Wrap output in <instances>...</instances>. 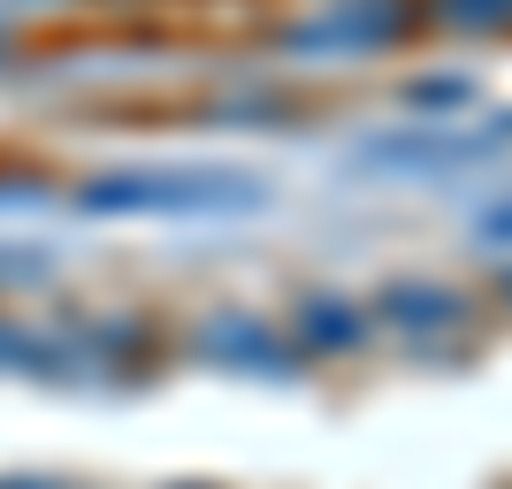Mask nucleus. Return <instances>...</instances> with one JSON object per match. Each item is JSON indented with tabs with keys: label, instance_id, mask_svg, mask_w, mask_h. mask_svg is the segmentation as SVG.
<instances>
[{
	"label": "nucleus",
	"instance_id": "f257e3e1",
	"mask_svg": "<svg viewBox=\"0 0 512 489\" xmlns=\"http://www.w3.org/2000/svg\"><path fill=\"white\" fill-rule=\"evenodd\" d=\"M268 207L253 176H107L85 184V214H253Z\"/></svg>",
	"mask_w": 512,
	"mask_h": 489
},
{
	"label": "nucleus",
	"instance_id": "f03ea898",
	"mask_svg": "<svg viewBox=\"0 0 512 489\" xmlns=\"http://www.w3.org/2000/svg\"><path fill=\"white\" fill-rule=\"evenodd\" d=\"M406 23H413L406 0H344L321 23L291 31V54H375V46L406 39Z\"/></svg>",
	"mask_w": 512,
	"mask_h": 489
},
{
	"label": "nucleus",
	"instance_id": "7ed1b4c3",
	"mask_svg": "<svg viewBox=\"0 0 512 489\" xmlns=\"http://www.w3.org/2000/svg\"><path fill=\"white\" fill-rule=\"evenodd\" d=\"M199 352H207L214 367H237V375H299V352L260 314H245V306H222V314L199 329Z\"/></svg>",
	"mask_w": 512,
	"mask_h": 489
},
{
	"label": "nucleus",
	"instance_id": "20e7f679",
	"mask_svg": "<svg viewBox=\"0 0 512 489\" xmlns=\"http://www.w3.org/2000/svg\"><path fill=\"white\" fill-rule=\"evenodd\" d=\"M497 138H459V130H390L367 146L375 169H451V161H482Z\"/></svg>",
	"mask_w": 512,
	"mask_h": 489
},
{
	"label": "nucleus",
	"instance_id": "39448f33",
	"mask_svg": "<svg viewBox=\"0 0 512 489\" xmlns=\"http://www.w3.org/2000/svg\"><path fill=\"white\" fill-rule=\"evenodd\" d=\"M467 314V298L451 291V283H390L383 291V321H398V329H451V321Z\"/></svg>",
	"mask_w": 512,
	"mask_h": 489
},
{
	"label": "nucleus",
	"instance_id": "423d86ee",
	"mask_svg": "<svg viewBox=\"0 0 512 489\" xmlns=\"http://www.w3.org/2000/svg\"><path fill=\"white\" fill-rule=\"evenodd\" d=\"M299 337L306 352H352V344L367 337V321L344 306V298H306L299 306Z\"/></svg>",
	"mask_w": 512,
	"mask_h": 489
},
{
	"label": "nucleus",
	"instance_id": "0eeeda50",
	"mask_svg": "<svg viewBox=\"0 0 512 489\" xmlns=\"http://www.w3.org/2000/svg\"><path fill=\"white\" fill-rule=\"evenodd\" d=\"M428 16L451 23V31H505V23H512V0H436Z\"/></svg>",
	"mask_w": 512,
	"mask_h": 489
},
{
	"label": "nucleus",
	"instance_id": "6e6552de",
	"mask_svg": "<svg viewBox=\"0 0 512 489\" xmlns=\"http://www.w3.org/2000/svg\"><path fill=\"white\" fill-rule=\"evenodd\" d=\"M406 100L413 107H467L474 92H467V77H436V85H406Z\"/></svg>",
	"mask_w": 512,
	"mask_h": 489
},
{
	"label": "nucleus",
	"instance_id": "1a4fd4ad",
	"mask_svg": "<svg viewBox=\"0 0 512 489\" xmlns=\"http://www.w3.org/2000/svg\"><path fill=\"white\" fill-rule=\"evenodd\" d=\"M482 237H490V245H512V199H505V207H490V214H482Z\"/></svg>",
	"mask_w": 512,
	"mask_h": 489
},
{
	"label": "nucleus",
	"instance_id": "9d476101",
	"mask_svg": "<svg viewBox=\"0 0 512 489\" xmlns=\"http://www.w3.org/2000/svg\"><path fill=\"white\" fill-rule=\"evenodd\" d=\"M490 138H512V115H497V130H490Z\"/></svg>",
	"mask_w": 512,
	"mask_h": 489
},
{
	"label": "nucleus",
	"instance_id": "9b49d317",
	"mask_svg": "<svg viewBox=\"0 0 512 489\" xmlns=\"http://www.w3.org/2000/svg\"><path fill=\"white\" fill-rule=\"evenodd\" d=\"M505 298H512V276H505Z\"/></svg>",
	"mask_w": 512,
	"mask_h": 489
}]
</instances>
